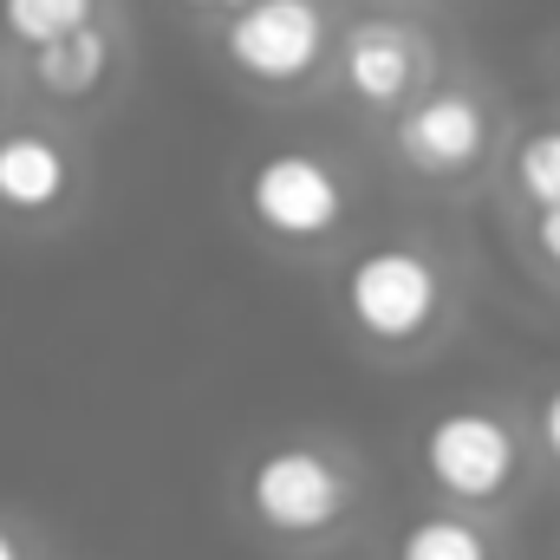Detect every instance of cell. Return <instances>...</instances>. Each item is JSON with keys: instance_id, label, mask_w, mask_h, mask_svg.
Returning a JSON list of instances; mask_svg holds the SVG:
<instances>
[{"instance_id": "obj_14", "label": "cell", "mask_w": 560, "mask_h": 560, "mask_svg": "<svg viewBox=\"0 0 560 560\" xmlns=\"http://www.w3.org/2000/svg\"><path fill=\"white\" fill-rule=\"evenodd\" d=\"M535 436H541V450H548V463L560 469V385L535 405Z\"/></svg>"}, {"instance_id": "obj_6", "label": "cell", "mask_w": 560, "mask_h": 560, "mask_svg": "<svg viewBox=\"0 0 560 560\" xmlns=\"http://www.w3.org/2000/svg\"><path fill=\"white\" fill-rule=\"evenodd\" d=\"M489 138H495V118L489 105L469 92V85H430L418 92L405 112H398V156L423 170V176H469L482 156H489Z\"/></svg>"}, {"instance_id": "obj_15", "label": "cell", "mask_w": 560, "mask_h": 560, "mask_svg": "<svg viewBox=\"0 0 560 560\" xmlns=\"http://www.w3.org/2000/svg\"><path fill=\"white\" fill-rule=\"evenodd\" d=\"M183 7H229V13H242V7H255V0H183Z\"/></svg>"}, {"instance_id": "obj_9", "label": "cell", "mask_w": 560, "mask_h": 560, "mask_svg": "<svg viewBox=\"0 0 560 560\" xmlns=\"http://www.w3.org/2000/svg\"><path fill=\"white\" fill-rule=\"evenodd\" d=\"M26 66H33V85H39L46 98L79 105V98H92V92L112 79V33H105V26H79V33H66V39L26 52Z\"/></svg>"}, {"instance_id": "obj_12", "label": "cell", "mask_w": 560, "mask_h": 560, "mask_svg": "<svg viewBox=\"0 0 560 560\" xmlns=\"http://www.w3.org/2000/svg\"><path fill=\"white\" fill-rule=\"evenodd\" d=\"M509 183H515V196H522L535 215H541V209H560V125H541V131H528V138L515 143Z\"/></svg>"}, {"instance_id": "obj_10", "label": "cell", "mask_w": 560, "mask_h": 560, "mask_svg": "<svg viewBox=\"0 0 560 560\" xmlns=\"http://www.w3.org/2000/svg\"><path fill=\"white\" fill-rule=\"evenodd\" d=\"M398 560H495V541L463 509H430L398 535Z\"/></svg>"}, {"instance_id": "obj_7", "label": "cell", "mask_w": 560, "mask_h": 560, "mask_svg": "<svg viewBox=\"0 0 560 560\" xmlns=\"http://www.w3.org/2000/svg\"><path fill=\"white\" fill-rule=\"evenodd\" d=\"M339 79L372 112L411 105L423 92V79H430V46L405 20H352L339 33Z\"/></svg>"}, {"instance_id": "obj_13", "label": "cell", "mask_w": 560, "mask_h": 560, "mask_svg": "<svg viewBox=\"0 0 560 560\" xmlns=\"http://www.w3.org/2000/svg\"><path fill=\"white\" fill-rule=\"evenodd\" d=\"M528 242H535V255H541V268L560 275V209H541L535 215V229H528Z\"/></svg>"}, {"instance_id": "obj_11", "label": "cell", "mask_w": 560, "mask_h": 560, "mask_svg": "<svg viewBox=\"0 0 560 560\" xmlns=\"http://www.w3.org/2000/svg\"><path fill=\"white\" fill-rule=\"evenodd\" d=\"M0 26H7V39L39 52L79 26H98V0H0Z\"/></svg>"}, {"instance_id": "obj_3", "label": "cell", "mask_w": 560, "mask_h": 560, "mask_svg": "<svg viewBox=\"0 0 560 560\" xmlns=\"http://www.w3.org/2000/svg\"><path fill=\"white\" fill-rule=\"evenodd\" d=\"M418 469L456 509L502 502L522 476V430L495 405H450L418 430Z\"/></svg>"}, {"instance_id": "obj_5", "label": "cell", "mask_w": 560, "mask_h": 560, "mask_svg": "<svg viewBox=\"0 0 560 560\" xmlns=\"http://www.w3.org/2000/svg\"><path fill=\"white\" fill-rule=\"evenodd\" d=\"M326 46H332L326 0H255V7L229 13V26H222L229 66L248 72L255 85H300V79H313Z\"/></svg>"}, {"instance_id": "obj_16", "label": "cell", "mask_w": 560, "mask_h": 560, "mask_svg": "<svg viewBox=\"0 0 560 560\" xmlns=\"http://www.w3.org/2000/svg\"><path fill=\"white\" fill-rule=\"evenodd\" d=\"M0 560H20V541H13L7 528H0Z\"/></svg>"}, {"instance_id": "obj_4", "label": "cell", "mask_w": 560, "mask_h": 560, "mask_svg": "<svg viewBox=\"0 0 560 560\" xmlns=\"http://www.w3.org/2000/svg\"><path fill=\"white\" fill-rule=\"evenodd\" d=\"M248 215L275 242H332L352 222V183L326 150L306 143H275L248 163Z\"/></svg>"}, {"instance_id": "obj_2", "label": "cell", "mask_w": 560, "mask_h": 560, "mask_svg": "<svg viewBox=\"0 0 560 560\" xmlns=\"http://www.w3.org/2000/svg\"><path fill=\"white\" fill-rule=\"evenodd\" d=\"M359 509L352 469L326 443H275L248 463V515L280 541H319Z\"/></svg>"}, {"instance_id": "obj_1", "label": "cell", "mask_w": 560, "mask_h": 560, "mask_svg": "<svg viewBox=\"0 0 560 560\" xmlns=\"http://www.w3.org/2000/svg\"><path fill=\"white\" fill-rule=\"evenodd\" d=\"M346 313L372 346H418L450 313V280L418 242H372L346 268Z\"/></svg>"}, {"instance_id": "obj_8", "label": "cell", "mask_w": 560, "mask_h": 560, "mask_svg": "<svg viewBox=\"0 0 560 560\" xmlns=\"http://www.w3.org/2000/svg\"><path fill=\"white\" fill-rule=\"evenodd\" d=\"M72 196V156L46 131H0V209L52 215Z\"/></svg>"}]
</instances>
